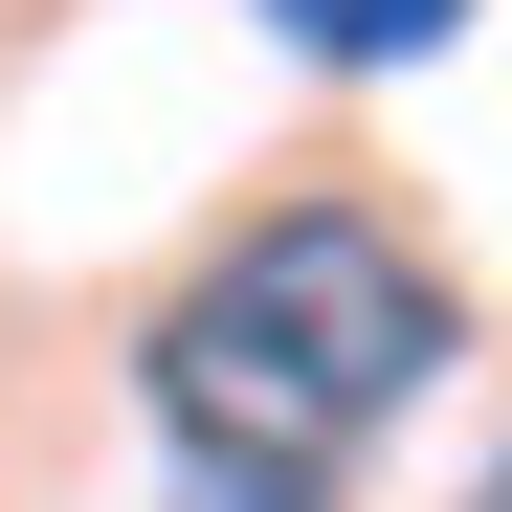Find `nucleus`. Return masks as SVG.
<instances>
[{"instance_id": "obj_2", "label": "nucleus", "mask_w": 512, "mask_h": 512, "mask_svg": "<svg viewBox=\"0 0 512 512\" xmlns=\"http://www.w3.org/2000/svg\"><path fill=\"white\" fill-rule=\"evenodd\" d=\"M290 67H423V45H468V0H245Z\"/></svg>"}, {"instance_id": "obj_3", "label": "nucleus", "mask_w": 512, "mask_h": 512, "mask_svg": "<svg viewBox=\"0 0 512 512\" xmlns=\"http://www.w3.org/2000/svg\"><path fill=\"white\" fill-rule=\"evenodd\" d=\"M468 512H512V446H490V490H468Z\"/></svg>"}, {"instance_id": "obj_1", "label": "nucleus", "mask_w": 512, "mask_h": 512, "mask_svg": "<svg viewBox=\"0 0 512 512\" xmlns=\"http://www.w3.org/2000/svg\"><path fill=\"white\" fill-rule=\"evenodd\" d=\"M468 290L423 268V245L379 201H290L179 268V312L134 334V401H156V468H179V512H334L357 490V446L446 379Z\"/></svg>"}]
</instances>
